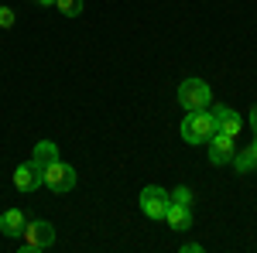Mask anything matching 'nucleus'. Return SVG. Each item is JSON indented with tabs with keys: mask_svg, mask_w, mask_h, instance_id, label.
I'll return each instance as SVG.
<instances>
[{
	"mask_svg": "<svg viewBox=\"0 0 257 253\" xmlns=\"http://www.w3.org/2000/svg\"><path fill=\"white\" fill-rule=\"evenodd\" d=\"M213 134H216L213 110H189L185 113V120H182V140L185 144H206Z\"/></svg>",
	"mask_w": 257,
	"mask_h": 253,
	"instance_id": "1",
	"label": "nucleus"
},
{
	"mask_svg": "<svg viewBox=\"0 0 257 253\" xmlns=\"http://www.w3.org/2000/svg\"><path fill=\"white\" fill-rule=\"evenodd\" d=\"M178 103L185 106V113H189V110H209V106H213V89H209V82H206V79H185V82L178 86Z\"/></svg>",
	"mask_w": 257,
	"mask_h": 253,
	"instance_id": "2",
	"label": "nucleus"
},
{
	"mask_svg": "<svg viewBox=\"0 0 257 253\" xmlns=\"http://www.w3.org/2000/svg\"><path fill=\"white\" fill-rule=\"evenodd\" d=\"M21 246H24V253H41L48 250L52 243H55V226L48 222V219H31L28 226H24V233H21Z\"/></svg>",
	"mask_w": 257,
	"mask_h": 253,
	"instance_id": "3",
	"label": "nucleus"
},
{
	"mask_svg": "<svg viewBox=\"0 0 257 253\" xmlns=\"http://www.w3.org/2000/svg\"><path fill=\"white\" fill-rule=\"evenodd\" d=\"M41 175H45V188H48V192H72V188H76V168L65 164V161L45 164Z\"/></svg>",
	"mask_w": 257,
	"mask_h": 253,
	"instance_id": "4",
	"label": "nucleus"
},
{
	"mask_svg": "<svg viewBox=\"0 0 257 253\" xmlns=\"http://www.w3.org/2000/svg\"><path fill=\"white\" fill-rule=\"evenodd\" d=\"M168 205H172V198H168V192L161 185H148L141 192V212L148 215V219H165Z\"/></svg>",
	"mask_w": 257,
	"mask_h": 253,
	"instance_id": "5",
	"label": "nucleus"
},
{
	"mask_svg": "<svg viewBox=\"0 0 257 253\" xmlns=\"http://www.w3.org/2000/svg\"><path fill=\"white\" fill-rule=\"evenodd\" d=\"M213 120H216V130L219 134H226V137H237L240 130H243V117H240L233 106H213Z\"/></svg>",
	"mask_w": 257,
	"mask_h": 253,
	"instance_id": "6",
	"label": "nucleus"
},
{
	"mask_svg": "<svg viewBox=\"0 0 257 253\" xmlns=\"http://www.w3.org/2000/svg\"><path fill=\"white\" fill-rule=\"evenodd\" d=\"M14 185H18V192H35V188L45 185V175H41V168L35 161H24L14 171Z\"/></svg>",
	"mask_w": 257,
	"mask_h": 253,
	"instance_id": "7",
	"label": "nucleus"
},
{
	"mask_svg": "<svg viewBox=\"0 0 257 253\" xmlns=\"http://www.w3.org/2000/svg\"><path fill=\"white\" fill-rule=\"evenodd\" d=\"M206 144H209V161H213V164H230V161H233V154H237V147H233V137L219 134V130L209 137Z\"/></svg>",
	"mask_w": 257,
	"mask_h": 253,
	"instance_id": "8",
	"label": "nucleus"
},
{
	"mask_svg": "<svg viewBox=\"0 0 257 253\" xmlns=\"http://www.w3.org/2000/svg\"><path fill=\"white\" fill-rule=\"evenodd\" d=\"M165 222H168L175 233L189 229V226H192V205H178V202H172L168 212H165Z\"/></svg>",
	"mask_w": 257,
	"mask_h": 253,
	"instance_id": "9",
	"label": "nucleus"
},
{
	"mask_svg": "<svg viewBox=\"0 0 257 253\" xmlns=\"http://www.w3.org/2000/svg\"><path fill=\"white\" fill-rule=\"evenodd\" d=\"M24 226H28V219H24L21 209H7V212L0 215V233L11 236V239H18V236L24 233Z\"/></svg>",
	"mask_w": 257,
	"mask_h": 253,
	"instance_id": "10",
	"label": "nucleus"
},
{
	"mask_svg": "<svg viewBox=\"0 0 257 253\" xmlns=\"http://www.w3.org/2000/svg\"><path fill=\"white\" fill-rule=\"evenodd\" d=\"M230 164L237 168V175H250V171H257V144H250L247 151L233 154V161H230Z\"/></svg>",
	"mask_w": 257,
	"mask_h": 253,
	"instance_id": "11",
	"label": "nucleus"
},
{
	"mask_svg": "<svg viewBox=\"0 0 257 253\" xmlns=\"http://www.w3.org/2000/svg\"><path fill=\"white\" fill-rule=\"evenodd\" d=\"M31 161H35L38 168H45V164L59 161V147H55L52 140H38V144H35V154H31Z\"/></svg>",
	"mask_w": 257,
	"mask_h": 253,
	"instance_id": "12",
	"label": "nucleus"
},
{
	"mask_svg": "<svg viewBox=\"0 0 257 253\" xmlns=\"http://www.w3.org/2000/svg\"><path fill=\"white\" fill-rule=\"evenodd\" d=\"M55 11L65 18H79L82 14V0H55Z\"/></svg>",
	"mask_w": 257,
	"mask_h": 253,
	"instance_id": "13",
	"label": "nucleus"
},
{
	"mask_svg": "<svg viewBox=\"0 0 257 253\" xmlns=\"http://www.w3.org/2000/svg\"><path fill=\"white\" fill-rule=\"evenodd\" d=\"M168 198L178 202V205H192V188H189V185H178L175 192H168Z\"/></svg>",
	"mask_w": 257,
	"mask_h": 253,
	"instance_id": "14",
	"label": "nucleus"
},
{
	"mask_svg": "<svg viewBox=\"0 0 257 253\" xmlns=\"http://www.w3.org/2000/svg\"><path fill=\"white\" fill-rule=\"evenodd\" d=\"M14 11H11V7H0V28H14Z\"/></svg>",
	"mask_w": 257,
	"mask_h": 253,
	"instance_id": "15",
	"label": "nucleus"
},
{
	"mask_svg": "<svg viewBox=\"0 0 257 253\" xmlns=\"http://www.w3.org/2000/svg\"><path fill=\"white\" fill-rule=\"evenodd\" d=\"M182 250H185V253H199V250H202V243H185Z\"/></svg>",
	"mask_w": 257,
	"mask_h": 253,
	"instance_id": "16",
	"label": "nucleus"
},
{
	"mask_svg": "<svg viewBox=\"0 0 257 253\" xmlns=\"http://www.w3.org/2000/svg\"><path fill=\"white\" fill-rule=\"evenodd\" d=\"M250 127H254V134H257V106L250 110Z\"/></svg>",
	"mask_w": 257,
	"mask_h": 253,
	"instance_id": "17",
	"label": "nucleus"
},
{
	"mask_svg": "<svg viewBox=\"0 0 257 253\" xmlns=\"http://www.w3.org/2000/svg\"><path fill=\"white\" fill-rule=\"evenodd\" d=\"M35 4H41V7H55V0H35Z\"/></svg>",
	"mask_w": 257,
	"mask_h": 253,
	"instance_id": "18",
	"label": "nucleus"
}]
</instances>
